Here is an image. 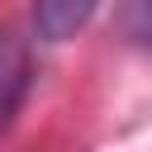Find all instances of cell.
<instances>
[{
  "mask_svg": "<svg viewBox=\"0 0 152 152\" xmlns=\"http://www.w3.org/2000/svg\"><path fill=\"white\" fill-rule=\"evenodd\" d=\"M24 90H28V48L19 33L0 28V133L10 128Z\"/></svg>",
  "mask_w": 152,
  "mask_h": 152,
  "instance_id": "6da1fadb",
  "label": "cell"
},
{
  "mask_svg": "<svg viewBox=\"0 0 152 152\" xmlns=\"http://www.w3.org/2000/svg\"><path fill=\"white\" fill-rule=\"evenodd\" d=\"M100 0H33V33L43 43H66L86 28Z\"/></svg>",
  "mask_w": 152,
  "mask_h": 152,
  "instance_id": "7a4b0ae2",
  "label": "cell"
},
{
  "mask_svg": "<svg viewBox=\"0 0 152 152\" xmlns=\"http://www.w3.org/2000/svg\"><path fill=\"white\" fill-rule=\"evenodd\" d=\"M114 28H119L133 48L152 52V0H119V10H114Z\"/></svg>",
  "mask_w": 152,
  "mask_h": 152,
  "instance_id": "3957f363",
  "label": "cell"
}]
</instances>
